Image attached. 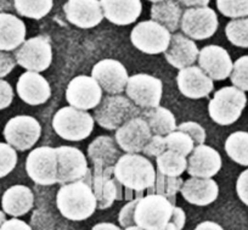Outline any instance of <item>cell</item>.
Returning <instances> with one entry per match:
<instances>
[{
	"mask_svg": "<svg viewBox=\"0 0 248 230\" xmlns=\"http://www.w3.org/2000/svg\"><path fill=\"white\" fill-rule=\"evenodd\" d=\"M26 25L13 14L0 13V50L13 51L18 49L26 40Z\"/></svg>",
	"mask_w": 248,
	"mask_h": 230,
	"instance_id": "cell-26",
	"label": "cell"
},
{
	"mask_svg": "<svg viewBox=\"0 0 248 230\" xmlns=\"http://www.w3.org/2000/svg\"><path fill=\"white\" fill-rule=\"evenodd\" d=\"M26 172L38 185L57 183V153L51 146H40L30 152L26 160Z\"/></svg>",
	"mask_w": 248,
	"mask_h": 230,
	"instance_id": "cell-9",
	"label": "cell"
},
{
	"mask_svg": "<svg viewBox=\"0 0 248 230\" xmlns=\"http://www.w3.org/2000/svg\"><path fill=\"white\" fill-rule=\"evenodd\" d=\"M94 123L92 115L73 106L62 107L52 117V128L55 133L70 141L87 139L94 129Z\"/></svg>",
	"mask_w": 248,
	"mask_h": 230,
	"instance_id": "cell-5",
	"label": "cell"
},
{
	"mask_svg": "<svg viewBox=\"0 0 248 230\" xmlns=\"http://www.w3.org/2000/svg\"><path fill=\"white\" fill-rule=\"evenodd\" d=\"M6 220V217H5V212H3V211H0V227L3 225V223Z\"/></svg>",
	"mask_w": 248,
	"mask_h": 230,
	"instance_id": "cell-51",
	"label": "cell"
},
{
	"mask_svg": "<svg viewBox=\"0 0 248 230\" xmlns=\"http://www.w3.org/2000/svg\"><path fill=\"white\" fill-rule=\"evenodd\" d=\"M16 62L21 67L31 72H43L47 69L52 61L51 43L46 35H37L25 40L18 49L15 50Z\"/></svg>",
	"mask_w": 248,
	"mask_h": 230,
	"instance_id": "cell-7",
	"label": "cell"
},
{
	"mask_svg": "<svg viewBox=\"0 0 248 230\" xmlns=\"http://www.w3.org/2000/svg\"><path fill=\"white\" fill-rule=\"evenodd\" d=\"M200 68L213 81H224L232 72V60L224 48L219 45H207L200 50Z\"/></svg>",
	"mask_w": 248,
	"mask_h": 230,
	"instance_id": "cell-19",
	"label": "cell"
},
{
	"mask_svg": "<svg viewBox=\"0 0 248 230\" xmlns=\"http://www.w3.org/2000/svg\"><path fill=\"white\" fill-rule=\"evenodd\" d=\"M184 181L180 177H168L156 172V181L151 189L147 190V194H157L168 198L171 203L175 205L176 194L183 188Z\"/></svg>",
	"mask_w": 248,
	"mask_h": 230,
	"instance_id": "cell-33",
	"label": "cell"
},
{
	"mask_svg": "<svg viewBox=\"0 0 248 230\" xmlns=\"http://www.w3.org/2000/svg\"><path fill=\"white\" fill-rule=\"evenodd\" d=\"M246 104L247 97L245 92L236 87H224L216 92L209 101V116L220 126H230L240 118Z\"/></svg>",
	"mask_w": 248,
	"mask_h": 230,
	"instance_id": "cell-6",
	"label": "cell"
},
{
	"mask_svg": "<svg viewBox=\"0 0 248 230\" xmlns=\"http://www.w3.org/2000/svg\"><path fill=\"white\" fill-rule=\"evenodd\" d=\"M200 50L192 39L183 33L171 35L168 49L164 51V57L169 65L178 69L186 68L195 64L199 59Z\"/></svg>",
	"mask_w": 248,
	"mask_h": 230,
	"instance_id": "cell-23",
	"label": "cell"
},
{
	"mask_svg": "<svg viewBox=\"0 0 248 230\" xmlns=\"http://www.w3.org/2000/svg\"><path fill=\"white\" fill-rule=\"evenodd\" d=\"M17 152L8 143H0V178H4L15 169Z\"/></svg>",
	"mask_w": 248,
	"mask_h": 230,
	"instance_id": "cell-39",
	"label": "cell"
},
{
	"mask_svg": "<svg viewBox=\"0 0 248 230\" xmlns=\"http://www.w3.org/2000/svg\"><path fill=\"white\" fill-rule=\"evenodd\" d=\"M176 128H178V131H184V133L191 136L195 145H202L206 141V131H204L203 127L200 126L196 122H184Z\"/></svg>",
	"mask_w": 248,
	"mask_h": 230,
	"instance_id": "cell-40",
	"label": "cell"
},
{
	"mask_svg": "<svg viewBox=\"0 0 248 230\" xmlns=\"http://www.w3.org/2000/svg\"><path fill=\"white\" fill-rule=\"evenodd\" d=\"M14 8L20 16L40 20L51 11L52 0H14Z\"/></svg>",
	"mask_w": 248,
	"mask_h": 230,
	"instance_id": "cell-34",
	"label": "cell"
},
{
	"mask_svg": "<svg viewBox=\"0 0 248 230\" xmlns=\"http://www.w3.org/2000/svg\"><path fill=\"white\" fill-rule=\"evenodd\" d=\"M195 230H224L221 225H219L218 223L211 222V220H206V222H202L195 228Z\"/></svg>",
	"mask_w": 248,
	"mask_h": 230,
	"instance_id": "cell-48",
	"label": "cell"
},
{
	"mask_svg": "<svg viewBox=\"0 0 248 230\" xmlns=\"http://www.w3.org/2000/svg\"><path fill=\"white\" fill-rule=\"evenodd\" d=\"M16 65H17V62H16L14 55L9 54L8 51L0 50V78L8 76L15 68Z\"/></svg>",
	"mask_w": 248,
	"mask_h": 230,
	"instance_id": "cell-42",
	"label": "cell"
},
{
	"mask_svg": "<svg viewBox=\"0 0 248 230\" xmlns=\"http://www.w3.org/2000/svg\"><path fill=\"white\" fill-rule=\"evenodd\" d=\"M236 191L240 200L248 206V169L243 171L238 176L237 181H236Z\"/></svg>",
	"mask_w": 248,
	"mask_h": 230,
	"instance_id": "cell-44",
	"label": "cell"
},
{
	"mask_svg": "<svg viewBox=\"0 0 248 230\" xmlns=\"http://www.w3.org/2000/svg\"><path fill=\"white\" fill-rule=\"evenodd\" d=\"M171 34L166 27L155 21L138 23L130 33L133 45L140 51L150 55L162 54L168 49Z\"/></svg>",
	"mask_w": 248,
	"mask_h": 230,
	"instance_id": "cell-8",
	"label": "cell"
},
{
	"mask_svg": "<svg viewBox=\"0 0 248 230\" xmlns=\"http://www.w3.org/2000/svg\"><path fill=\"white\" fill-rule=\"evenodd\" d=\"M225 151L233 162L241 166H248L247 131H235L229 135L225 141Z\"/></svg>",
	"mask_w": 248,
	"mask_h": 230,
	"instance_id": "cell-32",
	"label": "cell"
},
{
	"mask_svg": "<svg viewBox=\"0 0 248 230\" xmlns=\"http://www.w3.org/2000/svg\"><path fill=\"white\" fill-rule=\"evenodd\" d=\"M92 172L82 181L61 185L56 195V206L63 217L73 222L85 220L97 208L96 198L90 186Z\"/></svg>",
	"mask_w": 248,
	"mask_h": 230,
	"instance_id": "cell-1",
	"label": "cell"
},
{
	"mask_svg": "<svg viewBox=\"0 0 248 230\" xmlns=\"http://www.w3.org/2000/svg\"><path fill=\"white\" fill-rule=\"evenodd\" d=\"M185 220L186 215L184 210L183 208L178 207V206H175V207H174L173 217H171L168 225L164 228V230H183V228L185 227Z\"/></svg>",
	"mask_w": 248,
	"mask_h": 230,
	"instance_id": "cell-45",
	"label": "cell"
},
{
	"mask_svg": "<svg viewBox=\"0 0 248 230\" xmlns=\"http://www.w3.org/2000/svg\"><path fill=\"white\" fill-rule=\"evenodd\" d=\"M124 230H144V229H141V228H139V227H137V225H134V227L124 228Z\"/></svg>",
	"mask_w": 248,
	"mask_h": 230,
	"instance_id": "cell-52",
	"label": "cell"
},
{
	"mask_svg": "<svg viewBox=\"0 0 248 230\" xmlns=\"http://www.w3.org/2000/svg\"><path fill=\"white\" fill-rule=\"evenodd\" d=\"M125 93L127 97L140 109H155L159 106L161 102L163 84L162 81L156 77L146 73H138L129 77Z\"/></svg>",
	"mask_w": 248,
	"mask_h": 230,
	"instance_id": "cell-10",
	"label": "cell"
},
{
	"mask_svg": "<svg viewBox=\"0 0 248 230\" xmlns=\"http://www.w3.org/2000/svg\"><path fill=\"white\" fill-rule=\"evenodd\" d=\"M105 18L117 26L134 23L141 14V0H100Z\"/></svg>",
	"mask_w": 248,
	"mask_h": 230,
	"instance_id": "cell-24",
	"label": "cell"
},
{
	"mask_svg": "<svg viewBox=\"0 0 248 230\" xmlns=\"http://www.w3.org/2000/svg\"><path fill=\"white\" fill-rule=\"evenodd\" d=\"M34 205V195L32 190L25 185H14L4 193L1 198L3 211L11 217H21L32 210Z\"/></svg>",
	"mask_w": 248,
	"mask_h": 230,
	"instance_id": "cell-28",
	"label": "cell"
},
{
	"mask_svg": "<svg viewBox=\"0 0 248 230\" xmlns=\"http://www.w3.org/2000/svg\"><path fill=\"white\" fill-rule=\"evenodd\" d=\"M14 100V90L10 83L0 80V110H4L11 105Z\"/></svg>",
	"mask_w": 248,
	"mask_h": 230,
	"instance_id": "cell-43",
	"label": "cell"
},
{
	"mask_svg": "<svg viewBox=\"0 0 248 230\" xmlns=\"http://www.w3.org/2000/svg\"><path fill=\"white\" fill-rule=\"evenodd\" d=\"M141 110L124 95H106L95 109V121L107 131H114L125 122L140 116Z\"/></svg>",
	"mask_w": 248,
	"mask_h": 230,
	"instance_id": "cell-4",
	"label": "cell"
},
{
	"mask_svg": "<svg viewBox=\"0 0 248 230\" xmlns=\"http://www.w3.org/2000/svg\"><path fill=\"white\" fill-rule=\"evenodd\" d=\"M181 6H185L187 9L191 8H204L209 4L211 0H176Z\"/></svg>",
	"mask_w": 248,
	"mask_h": 230,
	"instance_id": "cell-47",
	"label": "cell"
},
{
	"mask_svg": "<svg viewBox=\"0 0 248 230\" xmlns=\"http://www.w3.org/2000/svg\"><path fill=\"white\" fill-rule=\"evenodd\" d=\"M221 169V157L208 145L196 146L187 160V173L195 178H212Z\"/></svg>",
	"mask_w": 248,
	"mask_h": 230,
	"instance_id": "cell-21",
	"label": "cell"
},
{
	"mask_svg": "<svg viewBox=\"0 0 248 230\" xmlns=\"http://www.w3.org/2000/svg\"><path fill=\"white\" fill-rule=\"evenodd\" d=\"M157 171L168 177H180L187 169V160L185 156L174 151L167 150L156 160Z\"/></svg>",
	"mask_w": 248,
	"mask_h": 230,
	"instance_id": "cell-31",
	"label": "cell"
},
{
	"mask_svg": "<svg viewBox=\"0 0 248 230\" xmlns=\"http://www.w3.org/2000/svg\"><path fill=\"white\" fill-rule=\"evenodd\" d=\"M14 8V3H11L10 0H0V11L11 10ZM15 9V8H14Z\"/></svg>",
	"mask_w": 248,
	"mask_h": 230,
	"instance_id": "cell-50",
	"label": "cell"
},
{
	"mask_svg": "<svg viewBox=\"0 0 248 230\" xmlns=\"http://www.w3.org/2000/svg\"><path fill=\"white\" fill-rule=\"evenodd\" d=\"M16 90L22 101L37 106L43 105L51 97V88L49 82L38 72L27 71L18 78Z\"/></svg>",
	"mask_w": 248,
	"mask_h": 230,
	"instance_id": "cell-22",
	"label": "cell"
},
{
	"mask_svg": "<svg viewBox=\"0 0 248 230\" xmlns=\"http://www.w3.org/2000/svg\"><path fill=\"white\" fill-rule=\"evenodd\" d=\"M167 151V145H166V139L164 136L161 135H152L151 139L149 140V143L145 145L142 153L145 156L149 157H158L159 155Z\"/></svg>",
	"mask_w": 248,
	"mask_h": 230,
	"instance_id": "cell-41",
	"label": "cell"
},
{
	"mask_svg": "<svg viewBox=\"0 0 248 230\" xmlns=\"http://www.w3.org/2000/svg\"><path fill=\"white\" fill-rule=\"evenodd\" d=\"M121 156L122 152L118 144L108 135L97 136L88 146V157L94 167H114Z\"/></svg>",
	"mask_w": 248,
	"mask_h": 230,
	"instance_id": "cell-27",
	"label": "cell"
},
{
	"mask_svg": "<svg viewBox=\"0 0 248 230\" xmlns=\"http://www.w3.org/2000/svg\"><path fill=\"white\" fill-rule=\"evenodd\" d=\"M181 195L189 203L196 206H207L218 198L219 186L212 178H195L184 181Z\"/></svg>",
	"mask_w": 248,
	"mask_h": 230,
	"instance_id": "cell-25",
	"label": "cell"
},
{
	"mask_svg": "<svg viewBox=\"0 0 248 230\" xmlns=\"http://www.w3.org/2000/svg\"><path fill=\"white\" fill-rule=\"evenodd\" d=\"M92 230H122L121 228L117 227V225L112 224V223H99V224H95L92 228Z\"/></svg>",
	"mask_w": 248,
	"mask_h": 230,
	"instance_id": "cell-49",
	"label": "cell"
},
{
	"mask_svg": "<svg viewBox=\"0 0 248 230\" xmlns=\"http://www.w3.org/2000/svg\"><path fill=\"white\" fill-rule=\"evenodd\" d=\"M57 153V184L82 181L90 174L85 155L73 146H59Z\"/></svg>",
	"mask_w": 248,
	"mask_h": 230,
	"instance_id": "cell-11",
	"label": "cell"
},
{
	"mask_svg": "<svg viewBox=\"0 0 248 230\" xmlns=\"http://www.w3.org/2000/svg\"><path fill=\"white\" fill-rule=\"evenodd\" d=\"M164 139H166L167 150L180 153L185 157L190 155L195 148V143L192 138L184 131H174L173 133L164 136Z\"/></svg>",
	"mask_w": 248,
	"mask_h": 230,
	"instance_id": "cell-36",
	"label": "cell"
},
{
	"mask_svg": "<svg viewBox=\"0 0 248 230\" xmlns=\"http://www.w3.org/2000/svg\"><path fill=\"white\" fill-rule=\"evenodd\" d=\"M6 143L15 150L27 151L35 145L42 134L40 123L32 116H16L4 128Z\"/></svg>",
	"mask_w": 248,
	"mask_h": 230,
	"instance_id": "cell-13",
	"label": "cell"
},
{
	"mask_svg": "<svg viewBox=\"0 0 248 230\" xmlns=\"http://www.w3.org/2000/svg\"><path fill=\"white\" fill-rule=\"evenodd\" d=\"M183 9L175 0H164L151 6V18L155 22L166 27L169 32H175L180 27Z\"/></svg>",
	"mask_w": 248,
	"mask_h": 230,
	"instance_id": "cell-29",
	"label": "cell"
},
{
	"mask_svg": "<svg viewBox=\"0 0 248 230\" xmlns=\"http://www.w3.org/2000/svg\"><path fill=\"white\" fill-rule=\"evenodd\" d=\"M92 77L101 89L109 95L123 93L129 80L124 65L113 59H105L97 62L92 69Z\"/></svg>",
	"mask_w": 248,
	"mask_h": 230,
	"instance_id": "cell-15",
	"label": "cell"
},
{
	"mask_svg": "<svg viewBox=\"0 0 248 230\" xmlns=\"http://www.w3.org/2000/svg\"><path fill=\"white\" fill-rule=\"evenodd\" d=\"M130 205L132 227L137 225L144 230H164L173 217L175 207L168 198L157 194L134 198Z\"/></svg>",
	"mask_w": 248,
	"mask_h": 230,
	"instance_id": "cell-3",
	"label": "cell"
},
{
	"mask_svg": "<svg viewBox=\"0 0 248 230\" xmlns=\"http://www.w3.org/2000/svg\"><path fill=\"white\" fill-rule=\"evenodd\" d=\"M152 133L142 117L138 116L129 119L119 127L114 134L119 148L127 153H140L151 139Z\"/></svg>",
	"mask_w": 248,
	"mask_h": 230,
	"instance_id": "cell-17",
	"label": "cell"
},
{
	"mask_svg": "<svg viewBox=\"0 0 248 230\" xmlns=\"http://www.w3.org/2000/svg\"><path fill=\"white\" fill-rule=\"evenodd\" d=\"M218 25L216 11L208 6L186 9L180 21V28L184 34L195 40L211 38L218 30Z\"/></svg>",
	"mask_w": 248,
	"mask_h": 230,
	"instance_id": "cell-12",
	"label": "cell"
},
{
	"mask_svg": "<svg viewBox=\"0 0 248 230\" xmlns=\"http://www.w3.org/2000/svg\"><path fill=\"white\" fill-rule=\"evenodd\" d=\"M150 1H152V3H161V1H164V0H150Z\"/></svg>",
	"mask_w": 248,
	"mask_h": 230,
	"instance_id": "cell-53",
	"label": "cell"
},
{
	"mask_svg": "<svg viewBox=\"0 0 248 230\" xmlns=\"http://www.w3.org/2000/svg\"><path fill=\"white\" fill-rule=\"evenodd\" d=\"M66 100L71 106L87 111L99 106L102 89L92 76H77L68 83Z\"/></svg>",
	"mask_w": 248,
	"mask_h": 230,
	"instance_id": "cell-14",
	"label": "cell"
},
{
	"mask_svg": "<svg viewBox=\"0 0 248 230\" xmlns=\"http://www.w3.org/2000/svg\"><path fill=\"white\" fill-rule=\"evenodd\" d=\"M176 83L181 94L190 99L207 98L213 90V80L200 66H190L179 71Z\"/></svg>",
	"mask_w": 248,
	"mask_h": 230,
	"instance_id": "cell-20",
	"label": "cell"
},
{
	"mask_svg": "<svg viewBox=\"0 0 248 230\" xmlns=\"http://www.w3.org/2000/svg\"><path fill=\"white\" fill-rule=\"evenodd\" d=\"M63 11L68 22L84 30L96 27L105 17L100 0H68Z\"/></svg>",
	"mask_w": 248,
	"mask_h": 230,
	"instance_id": "cell-18",
	"label": "cell"
},
{
	"mask_svg": "<svg viewBox=\"0 0 248 230\" xmlns=\"http://www.w3.org/2000/svg\"><path fill=\"white\" fill-rule=\"evenodd\" d=\"M113 174L122 186L138 194L151 189L156 181L152 162L139 153L122 155L114 164Z\"/></svg>",
	"mask_w": 248,
	"mask_h": 230,
	"instance_id": "cell-2",
	"label": "cell"
},
{
	"mask_svg": "<svg viewBox=\"0 0 248 230\" xmlns=\"http://www.w3.org/2000/svg\"><path fill=\"white\" fill-rule=\"evenodd\" d=\"M90 186L96 198L97 208L106 210L114 201L122 200V185L113 174V167H94L92 171Z\"/></svg>",
	"mask_w": 248,
	"mask_h": 230,
	"instance_id": "cell-16",
	"label": "cell"
},
{
	"mask_svg": "<svg viewBox=\"0 0 248 230\" xmlns=\"http://www.w3.org/2000/svg\"><path fill=\"white\" fill-rule=\"evenodd\" d=\"M140 117L146 121L152 135L167 136L176 129L175 117L166 107L157 106L155 109L144 110Z\"/></svg>",
	"mask_w": 248,
	"mask_h": 230,
	"instance_id": "cell-30",
	"label": "cell"
},
{
	"mask_svg": "<svg viewBox=\"0 0 248 230\" xmlns=\"http://www.w3.org/2000/svg\"><path fill=\"white\" fill-rule=\"evenodd\" d=\"M217 8L225 17H248V0H217Z\"/></svg>",
	"mask_w": 248,
	"mask_h": 230,
	"instance_id": "cell-37",
	"label": "cell"
},
{
	"mask_svg": "<svg viewBox=\"0 0 248 230\" xmlns=\"http://www.w3.org/2000/svg\"><path fill=\"white\" fill-rule=\"evenodd\" d=\"M0 230H32V228L23 220L13 218V219L5 220L0 227Z\"/></svg>",
	"mask_w": 248,
	"mask_h": 230,
	"instance_id": "cell-46",
	"label": "cell"
},
{
	"mask_svg": "<svg viewBox=\"0 0 248 230\" xmlns=\"http://www.w3.org/2000/svg\"><path fill=\"white\" fill-rule=\"evenodd\" d=\"M233 87L242 92H248V56H242L235 61L230 74Z\"/></svg>",
	"mask_w": 248,
	"mask_h": 230,
	"instance_id": "cell-38",
	"label": "cell"
},
{
	"mask_svg": "<svg viewBox=\"0 0 248 230\" xmlns=\"http://www.w3.org/2000/svg\"><path fill=\"white\" fill-rule=\"evenodd\" d=\"M225 34L231 44L248 48V17L230 21L225 27Z\"/></svg>",
	"mask_w": 248,
	"mask_h": 230,
	"instance_id": "cell-35",
	"label": "cell"
}]
</instances>
